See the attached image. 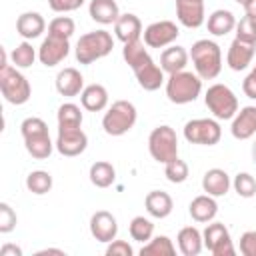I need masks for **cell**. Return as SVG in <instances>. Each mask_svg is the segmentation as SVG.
Here are the masks:
<instances>
[{"instance_id":"obj_40","label":"cell","mask_w":256,"mask_h":256,"mask_svg":"<svg viewBox=\"0 0 256 256\" xmlns=\"http://www.w3.org/2000/svg\"><path fill=\"white\" fill-rule=\"evenodd\" d=\"M16 212L12 210V206L8 202H0V232L2 234H8L16 228Z\"/></svg>"},{"instance_id":"obj_45","label":"cell","mask_w":256,"mask_h":256,"mask_svg":"<svg viewBox=\"0 0 256 256\" xmlns=\"http://www.w3.org/2000/svg\"><path fill=\"white\" fill-rule=\"evenodd\" d=\"M0 256H22V248L16 244H4L0 248Z\"/></svg>"},{"instance_id":"obj_18","label":"cell","mask_w":256,"mask_h":256,"mask_svg":"<svg viewBox=\"0 0 256 256\" xmlns=\"http://www.w3.org/2000/svg\"><path fill=\"white\" fill-rule=\"evenodd\" d=\"M230 132L236 140H248L256 136V106H244L232 118Z\"/></svg>"},{"instance_id":"obj_5","label":"cell","mask_w":256,"mask_h":256,"mask_svg":"<svg viewBox=\"0 0 256 256\" xmlns=\"http://www.w3.org/2000/svg\"><path fill=\"white\" fill-rule=\"evenodd\" d=\"M114 48V38L108 30H92L78 38L76 42V60L80 64H92L108 56Z\"/></svg>"},{"instance_id":"obj_33","label":"cell","mask_w":256,"mask_h":256,"mask_svg":"<svg viewBox=\"0 0 256 256\" xmlns=\"http://www.w3.org/2000/svg\"><path fill=\"white\" fill-rule=\"evenodd\" d=\"M36 58H38V52L34 50V46H32L28 40L20 42V44L12 50V54H10L12 66H16V68H30Z\"/></svg>"},{"instance_id":"obj_31","label":"cell","mask_w":256,"mask_h":256,"mask_svg":"<svg viewBox=\"0 0 256 256\" xmlns=\"http://www.w3.org/2000/svg\"><path fill=\"white\" fill-rule=\"evenodd\" d=\"M176 254V246L172 244V240L164 234L160 236H152L142 248H140V256H174Z\"/></svg>"},{"instance_id":"obj_6","label":"cell","mask_w":256,"mask_h":256,"mask_svg":"<svg viewBox=\"0 0 256 256\" xmlns=\"http://www.w3.org/2000/svg\"><path fill=\"white\" fill-rule=\"evenodd\" d=\"M0 90H2L4 100L14 104V106L26 104L32 96V88H30L28 78L12 64L0 66Z\"/></svg>"},{"instance_id":"obj_28","label":"cell","mask_w":256,"mask_h":256,"mask_svg":"<svg viewBox=\"0 0 256 256\" xmlns=\"http://www.w3.org/2000/svg\"><path fill=\"white\" fill-rule=\"evenodd\" d=\"M88 14L94 22L106 26V24H114L118 20L120 8H118L116 0H90Z\"/></svg>"},{"instance_id":"obj_36","label":"cell","mask_w":256,"mask_h":256,"mask_svg":"<svg viewBox=\"0 0 256 256\" xmlns=\"http://www.w3.org/2000/svg\"><path fill=\"white\" fill-rule=\"evenodd\" d=\"M164 176L172 184H182L188 180V164L180 158H174V160L164 164Z\"/></svg>"},{"instance_id":"obj_44","label":"cell","mask_w":256,"mask_h":256,"mask_svg":"<svg viewBox=\"0 0 256 256\" xmlns=\"http://www.w3.org/2000/svg\"><path fill=\"white\" fill-rule=\"evenodd\" d=\"M242 92L248 96V98H252V100H256V66L248 72V76L244 78V82H242Z\"/></svg>"},{"instance_id":"obj_9","label":"cell","mask_w":256,"mask_h":256,"mask_svg":"<svg viewBox=\"0 0 256 256\" xmlns=\"http://www.w3.org/2000/svg\"><path fill=\"white\" fill-rule=\"evenodd\" d=\"M148 150H150V156L160 164H166L178 158V136L174 128L168 124L156 126L148 136Z\"/></svg>"},{"instance_id":"obj_24","label":"cell","mask_w":256,"mask_h":256,"mask_svg":"<svg viewBox=\"0 0 256 256\" xmlns=\"http://www.w3.org/2000/svg\"><path fill=\"white\" fill-rule=\"evenodd\" d=\"M144 206H146V212L152 218H166V216H170V212L174 208V202H172V196L168 192L152 190V192L146 194Z\"/></svg>"},{"instance_id":"obj_3","label":"cell","mask_w":256,"mask_h":256,"mask_svg":"<svg viewBox=\"0 0 256 256\" xmlns=\"http://www.w3.org/2000/svg\"><path fill=\"white\" fill-rule=\"evenodd\" d=\"M190 58L202 80H214L222 70V50L214 40H196L190 48Z\"/></svg>"},{"instance_id":"obj_20","label":"cell","mask_w":256,"mask_h":256,"mask_svg":"<svg viewBox=\"0 0 256 256\" xmlns=\"http://www.w3.org/2000/svg\"><path fill=\"white\" fill-rule=\"evenodd\" d=\"M232 186V180L228 176L226 170L222 168H210L204 172L202 176V190L214 198H220V196H226L228 190Z\"/></svg>"},{"instance_id":"obj_26","label":"cell","mask_w":256,"mask_h":256,"mask_svg":"<svg viewBox=\"0 0 256 256\" xmlns=\"http://www.w3.org/2000/svg\"><path fill=\"white\" fill-rule=\"evenodd\" d=\"M80 102L88 112H102L108 106V90L102 84H88L80 92Z\"/></svg>"},{"instance_id":"obj_30","label":"cell","mask_w":256,"mask_h":256,"mask_svg":"<svg viewBox=\"0 0 256 256\" xmlns=\"http://www.w3.org/2000/svg\"><path fill=\"white\" fill-rule=\"evenodd\" d=\"M90 182L96 186V188H108L114 184L116 180V168L106 162V160H98L90 166Z\"/></svg>"},{"instance_id":"obj_29","label":"cell","mask_w":256,"mask_h":256,"mask_svg":"<svg viewBox=\"0 0 256 256\" xmlns=\"http://www.w3.org/2000/svg\"><path fill=\"white\" fill-rule=\"evenodd\" d=\"M236 16L230 12V10H224V8H220V10H214L210 16H208V20H206V28H208V32L212 34V36H226L228 32H232L234 28H236Z\"/></svg>"},{"instance_id":"obj_49","label":"cell","mask_w":256,"mask_h":256,"mask_svg":"<svg viewBox=\"0 0 256 256\" xmlns=\"http://www.w3.org/2000/svg\"><path fill=\"white\" fill-rule=\"evenodd\" d=\"M234 2H238V4H242V6L246 4V0H234Z\"/></svg>"},{"instance_id":"obj_7","label":"cell","mask_w":256,"mask_h":256,"mask_svg":"<svg viewBox=\"0 0 256 256\" xmlns=\"http://www.w3.org/2000/svg\"><path fill=\"white\" fill-rule=\"evenodd\" d=\"M138 118L136 106L128 100H116L112 106L104 112L102 118V128L108 136H124L128 130L134 128Z\"/></svg>"},{"instance_id":"obj_32","label":"cell","mask_w":256,"mask_h":256,"mask_svg":"<svg viewBox=\"0 0 256 256\" xmlns=\"http://www.w3.org/2000/svg\"><path fill=\"white\" fill-rule=\"evenodd\" d=\"M56 118H58V128H80L84 120L80 106H76L74 102H64L58 108Z\"/></svg>"},{"instance_id":"obj_27","label":"cell","mask_w":256,"mask_h":256,"mask_svg":"<svg viewBox=\"0 0 256 256\" xmlns=\"http://www.w3.org/2000/svg\"><path fill=\"white\" fill-rule=\"evenodd\" d=\"M178 248L184 256H198L204 248V238H202V232L196 228V226H184L180 228L178 236Z\"/></svg>"},{"instance_id":"obj_11","label":"cell","mask_w":256,"mask_h":256,"mask_svg":"<svg viewBox=\"0 0 256 256\" xmlns=\"http://www.w3.org/2000/svg\"><path fill=\"white\" fill-rule=\"evenodd\" d=\"M202 238H204V248L208 252H212L214 256H234L236 254V248L230 238V230L222 222H210L204 228Z\"/></svg>"},{"instance_id":"obj_35","label":"cell","mask_w":256,"mask_h":256,"mask_svg":"<svg viewBox=\"0 0 256 256\" xmlns=\"http://www.w3.org/2000/svg\"><path fill=\"white\" fill-rule=\"evenodd\" d=\"M128 230H130L132 240L142 242V244H146L154 236V224L148 218H144V216H134L130 226H128Z\"/></svg>"},{"instance_id":"obj_10","label":"cell","mask_w":256,"mask_h":256,"mask_svg":"<svg viewBox=\"0 0 256 256\" xmlns=\"http://www.w3.org/2000/svg\"><path fill=\"white\" fill-rule=\"evenodd\" d=\"M222 136V128L216 118H194L184 124V138L190 144L214 146Z\"/></svg>"},{"instance_id":"obj_12","label":"cell","mask_w":256,"mask_h":256,"mask_svg":"<svg viewBox=\"0 0 256 256\" xmlns=\"http://www.w3.org/2000/svg\"><path fill=\"white\" fill-rule=\"evenodd\" d=\"M142 36L148 48H166L180 36V28L172 20H158V22L148 24Z\"/></svg>"},{"instance_id":"obj_19","label":"cell","mask_w":256,"mask_h":256,"mask_svg":"<svg viewBox=\"0 0 256 256\" xmlns=\"http://www.w3.org/2000/svg\"><path fill=\"white\" fill-rule=\"evenodd\" d=\"M142 22L136 14L132 12H126V14H120L118 20L114 22V34L116 38L122 42V44H128V42H134V40H140L142 36Z\"/></svg>"},{"instance_id":"obj_34","label":"cell","mask_w":256,"mask_h":256,"mask_svg":"<svg viewBox=\"0 0 256 256\" xmlns=\"http://www.w3.org/2000/svg\"><path fill=\"white\" fill-rule=\"evenodd\" d=\"M26 188H28V192L38 194V196L50 192L52 190V176H50V172H46V170L30 172L26 176Z\"/></svg>"},{"instance_id":"obj_13","label":"cell","mask_w":256,"mask_h":256,"mask_svg":"<svg viewBox=\"0 0 256 256\" xmlns=\"http://www.w3.org/2000/svg\"><path fill=\"white\" fill-rule=\"evenodd\" d=\"M56 150L62 156H80L86 146H88V136L86 132L80 128H58V136H56Z\"/></svg>"},{"instance_id":"obj_1","label":"cell","mask_w":256,"mask_h":256,"mask_svg":"<svg viewBox=\"0 0 256 256\" xmlns=\"http://www.w3.org/2000/svg\"><path fill=\"white\" fill-rule=\"evenodd\" d=\"M144 46L146 44L142 40H134V42L124 44L122 58L132 68L140 88H144L148 92H154L162 84H166V78H164V70L152 60V56L148 54V50Z\"/></svg>"},{"instance_id":"obj_23","label":"cell","mask_w":256,"mask_h":256,"mask_svg":"<svg viewBox=\"0 0 256 256\" xmlns=\"http://www.w3.org/2000/svg\"><path fill=\"white\" fill-rule=\"evenodd\" d=\"M46 30V22L38 12H22L16 20V32L24 40H34Z\"/></svg>"},{"instance_id":"obj_37","label":"cell","mask_w":256,"mask_h":256,"mask_svg":"<svg viewBox=\"0 0 256 256\" xmlns=\"http://www.w3.org/2000/svg\"><path fill=\"white\" fill-rule=\"evenodd\" d=\"M232 186L240 198H252L256 196V178L248 172H238L232 180Z\"/></svg>"},{"instance_id":"obj_4","label":"cell","mask_w":256,"mask_h":256,"mask_svg":"<svg viewBox=\"0 0 256 256\" xmlns=\"http://www.w3.org/2000/svg\"><path fill=\"white\" fill-rule=\"evenodd\" d=\"M202 92V78L196 72L180 70L168 74L166 78V96L172 104H190Z\"/></svg>"},{"instance_id":"obj_21","label":"cell","mask_w":256,"mask_h":256,"mask_svg":"<svg viewBox=\"0 0 256 256\" xmlns=\"http://www.w3.org/2000/svg\"><path fill=\"white\" fill-rule=\"evenodd\" d=\"M56 90L60 96H78L84 90V76L72 66L62 68L56 76Z\"/></svg>"},{"instance_id":"obj_15","label":"cell","mask_w":256,"mask_h":256,"mask_svg":"<svg viewBox=\"0 0 256 256\" xmlns=\"http://www.w3.org/2000/svg\"><path fill=\"white\" fill-rule=\"evenodd\" d=\"M90 234L98 240V242H112L118 234V222L116 216L108 210H96L90 218Z\"/></svg>"},{"instance_id":"obj_48","label":"cell","mask_w":256,"mask_h":256,"mask_svg":"<svg viewBox=\"0 0 256 256\" xmlns=\"http://www.w3.org/2000/svg\"><path fill=\"white\" fill-rule=\"evenodd\" d=\"M252 158L256 160V140H254V144H252Z\"/></svg>"},{"instance_id":"obj_8","label":"cell","mask_w":256,"mask_h":256,"mask_svg":"<svg viewBox=\"0 0 256 256\" xmlns=\"http://www.w3.org/2000/svg\"><path fill=\"white\" fill-rule=\"evenodd\" d=\"M204 104L216 120H232L238 112V98L226 84H212L204 94Z\"/></svg>"},{"instance_id":"obj_22","label":"cell","mask_w":256,"mask_h":256,"mask_svg":"<svg viewBox=\"0 0 256 256\" xmlns=\"http://www.w3.org/2000/svg\"><path fill=\"white\" fill-rule=\"evenodd\" d=\"M188 58H190V52L184 48V46H168L162 50L160 54V68L166 72V74H174V72H180L186 68L188 64Z\"/></svg>"},{"instance_id":"obj_17","label":"cell","mask_w":256,"mask_h":256,"mask_svg":"<svg viewBox=\"0 0 256 256\" xmlns=\"http://www.w3.org/2000/svg\"><path fill=\"white\" fill-rule=\"evenodd\" d=\"M178 22L186 28H200L206 20L204 0H176Z\"/></svg>"},{"instance_id":"obj_14","label":"cell","mask_w":256,"mask_h":256,"mask_svg":"<svg viewBox=\"0 0 256 256\" xmlns=\"http://www.w3.org/2000/svg\"><path fill=\"white\" fill-rule=\"evenodd\" d=\"M70 52V42L68 38H58V36H52L48 34L40 48H38V60L46 66V68H52L56 64H60Z\"/></svg>"},{"instance_id":"obj_47","label":"cell","mask_w":256,"mask_h":256,"mask_svg":"<svg viewBox=\"0 0 256 256\" xmlns=\"http://www.w3.org/2000/svg\"><path fill=\"white\" fill-rule=\"evenodd\" d=\"M38 256H44V254H60V256H64V250H58V248H46V250H40V252H36Z\"/></svg>"},{"instance_id":"obj_42","label":"cell","mask_w":256,"mask_h":256,"mask_svg":"<svg viewBox=\"0 0 256 256\" xmlns=\"http://www.w3.org/2000/svg\"><path fill=\"white\" fill-rule=\"evenodd\" d=\"M240 252L244 256H256V230H246L240 236Z\"/></svg>"},{"instance_id":"obj_43","label":"cell","mask_w":256,"mask_h":256,"mask_svg":"<svg viewBox=\"0 0 256 256\" xmlns=\"http://www.w3.org/2000/svg\"><path fill=\"white\" fill-rule=\"evenodd\" d=\"M86 0H48V6L54 12H72L78 10Z\"/></svg>"},{"instance_id":"obj_25","label":"cell","mask_w":256,"mask_h":256,"mask_svg":"<svg viewBox=\"0 0 256 256\" xmlns=\"http://www.w3.org/2000/svg\"><path fill=\"white\" fill-rule=\"evenodd\" d=\"M188 212L196 222H212L218 214V202L210 194H200L190 202Z\"/></svg>"},{"instance_id":"obj_38","label":"cell","mask_w":256,"mask_h":256,"mask_svg":"<svg viewBox=\"0 0 256 256\" xmlns=\"http://www.w3.org/2000/svg\"><path fill=\"white\" fill-rule=\"evenodd\" d=\"M76 32V24L70 16H56L54 20H50L48 24V34L52 36H58V38H68Z\"/></svg>"},{"instance_id":"obj_39","label":"cell","mask_w":256,"mask_h":256,"mask_svg":"<svg viewBox=\"0 0 256 256\" xmlns=\"http://www.w3.org/2000/svg\"><path fill=\"white\" fill-rule=\"evenodd\" d=\"M236 38L256 44V18H250V16L240 18L236 22Z\"/></svg>"},{"instance_id":"obj_16","label":"cell","mask_w":256,"mask_h":256,"mask_svg":"<svg viewBox=\"0 0 256 256\" xmlns=\"http://www.w3.org/2000/svg\"><path fill=\"white\" fill-rule=\"evenodd\" d=\"M254 52H256V44H250V42H244L240 38H234L232 44L228 46V52H226V64L230 70L234 72H240V70H246L254 58Z\"/></svg>"},{"instance_id":"obj_46","label":"cell","mask_w":256,"mask_h":256,"mask_svg":"<svg viewBox=\"0 0 256 256\" xmlns=\"http://www.w3.org/2000/svg\"><path fill=\"white\" fill-rule=\"evenodd\" d=\"M244 12H246V16L256 18V0H246V4H244Z\"/></svg>"},{"instance_id":"obj_41","label":"cell","mask_w":256,"mask_h":256,"mask_svg":"<svg viewBox=\"0 0 256 256\" xmlns=\"http://www.w3.org/2000/svg\"><path fill=\"white\" fill-rule=\"evenodd\" d=\"M134 250L132 246L126 242V240H112L108 242V248H106V256H132Z\"/></svg>"},{"instance_id":"obj_2","label":"cell","mask_w":256,"mask_h":256,"mask_svg":"<svg viewBox=\"0 0 256 256\" xmlns=\"http://www.w3.org/2000/svg\"><path fill=\"white\" fill-rule=\"evenodd\" d=\"M20 134L24 138L26 152L36 160L48 158L52 154V150L56 148V144H52V140H50L48 124L38 116L24 118L20 124Z\"/></svg>"}]
</instances>
